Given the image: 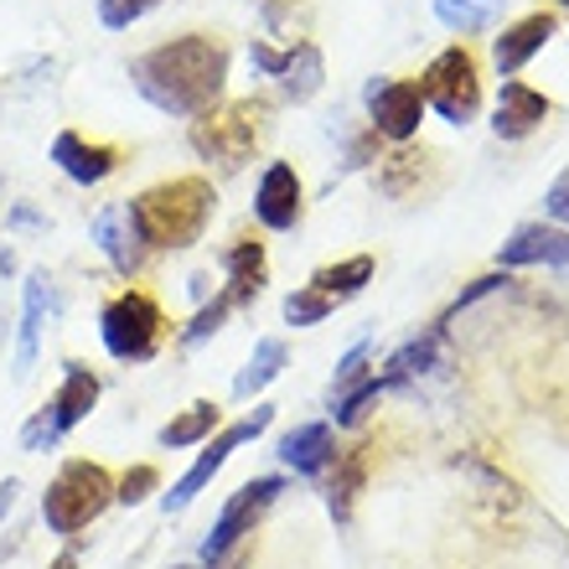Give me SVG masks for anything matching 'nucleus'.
Masks as SVG:
<instances>
[{
    "mask_svg": "<svg viewBox=\"0 0 569 569\" xmlns=\"http://www.w3.org/2000/svg\"><path fill=\"white\" fill-rule=\"evenodd\" d=\"M497 264H508V270H523V264H569V233L549 223H523L497 249Z\"/></svg>",
    "mask_w": 569,
    "mask_h": 569,
    "instance_id": "13",
    "label": "nucleus"
},
{
    "mask_svg": "<svg viewBox=\"0 0 569 569\" xmlns=\"http://www.w3.org/2000/svg\"><path fill=\"white\" fill-rule=\"evenodd\" d=\"M543 208H549V218H559V223H569V171L549 187V197H543Z\"/></svg>",
    "mask_w": 569,
    "mask_h": 569,
    "instance_id": "35",
    "label": "nucleus"
},
{
    "mask_svg": "<svg viewBox=\"0 0 569 569\" xmlns=\"http://www.w3.org/2000/svg\"><path fill=\"white\" fill-rule=\"evenodd\" d=\"M114 502V477L93 461H68L42 497V518L52 533H78Z\"/></svg>",
    "mask_w": 569,
    "mask_h": 569,
    "instance_id": "3",
    "label": "nucleus"
},
{
    "mask_svg": "<svg viewBox=\"0 0 569 569\" xmlns=\"http://www.w3.org/2000/svg\"><path fill=\"white\" fill-rule=\"evenodd\" d=\"M543 120H549V99H543L539 89L518 83V78H508L502 93H497V114H492L497 140H523V136H533Z\"/></svg>",
    "mask_w": 569,
    "mask_h": 569,
    "instance_id": "12",
    "label": "nucleus"
},
{
    "mask_svg": "<svg viewBox=\"0 0 569 569\" xmlns=\"http://www.w3.org/2000/svg\"><path fill=\"white\" fill-rule=\"evenodd\" d=\"M161 0H99V21H104L109 31H124V27H136L146 11H156Z\"/></svg>",
    "mask_w": 569,
    "mask_h": 569,
    "instance_id": "29",
    "label": "nucleus"
},
{
    "mask_svg": "<svg viewBox=\"0 0 569 569\" xmlns=\"http://www.w3.org/2000/svg\"><path fill=\"white\" fill-rule=\"evenodd\" d=\"M559 6H565V11H569V0H559Z\"/></svg>",
    "mask_w": 569,
    "mask_h": 569,
    "instance_id": "38",
    "label": "nucleus"
},
{
    "mask_svg": "<svg viewBox=\"0 0 569 569\" xmlns=\"http://www.w3.org/2000/svg\"><path fill=\"white\" fill-rule=\"evenodd\" d=\"M130 212H136L146 249H192L212 218V181L202 177L161 181V187L140 192L130 202Z\"/></svg>",
    "mask_w": 569,
    "mask_h": 569,
    "instance_id": "2",
    "label": "nucleus"
},
{
    "mask_svg": "<svg viewBox=\"0 0 569 569\" xmlns=\"http://www.w3.org/2000/svg\"><path fill=\"white\" fill-rule=\"evenodd\" d=\"M420 93H425V109H435L446 124H471L481 109L477 58H471L466 47H446V52L425 68Z\"/></svg>",
    "mask_w": 569,
    "mask_h": 569,
    "instance_id": "4",
    "label": "nucleus"
},
{
    "mask_svg": "<svg viewBox=\"0 0 569 569\" xmlns=\"http://www.w3.org/2000/svg\"><path fill=\"white\" fill-rule=\"evenodd\" d=\"M502 284H512L508 274H487V280H477V284H471V290H466V296H461V300H456V306H450V311H446V321H456V316H461L466 306H471V300L492 296V290H502ZM446 321H440V327H446Z\"/></svg>",
    "mask_w": 569,
    "mask_h": 569,
    "instance_id": "34",
    "label": "nucleus"
},
{
    "mask_svg": "<svg viewBox=\"0 0 569 569\" xmlns=\"http://www.w3.org/2000/svg\"><path fill=\"white\" fill-rule=\"evenodd\" d=\"M280 461L296 471V477H321L331 461H337V440H331V425H296V430L280 440Z\"/></svg>",
    "mask_w": 569,
    "mask_h": 569,
    "instance_id": "16",
    "label": "nucleus"
},
{
    "mask_svg": "<svg viewBox=\"0 0 569 569\" xmlns=\"http://www.w3.org/2000/svg\"><path fill=\"white\" fill-rule=\"evenodd\" d=\"M254 212H259V223L274 228V233H290V228L300 223V177H296V166L274 161L270 171L259 177Z\"/></svg>",
    "mask_w": 569,
    "mask_h": 569,
    "instance_id": "10",
    "label": "nucleus"
},
{
    "mask_svg": "<svg viewBox=\"0 0 569 569\" xmlns=\"http://www.w3.org/2000/svg\"><path fill=\"white\" fill-rule=\"evenodd\" d=\"M368 280H373V259L358 254V259H342V264H327V270H316L311 290H321L327 300H347V296H358Z\"/></svg>",
    "mask_w": 569,
    "mask_h": 569,
    "instance_id": "21",
    "label": "nucleus"
},
{
    "mask_svg": "<svg viewBox=\"0 0 569 569\" xmlns=\"http://www.w3.org/2000/svg\"><path fill=\"white\" fill-rule=\"evenodd\" d=\"M52 161H58L62 171L78 181V187H99L104 177H114L120 156H114L109 146H93V140L73 136V130H62V136L52 140Z\"/></svg>",
    "mask_w": 569,
    "mask_h": 569,
    "instance_id": "15",
    "label": "nucleus"
},
{
    "mask_svg": "<svg viewBox=\"0 0 569 569\" xmlns=\"http://www.w3.org/2000/svg\"><path fill=\"white\" fill-rule=\"evenodd\" d=\"M62 440V430H58V420H52V409H37L27 420V430H21V450H52Z\"/></svg>",
    "mask_w": 569,
    "mask_h": 569,
    "instance_id": "31",
    "label": "nucleus"
},
{
    "mask_svg": "<svg viewBox=\"0 0 569 569\" xmlns=\"http://www.w3.org/2000/svg\"><path fill=\"white\" fill-rule=\"evenodd\" d=\"M42 311H47V274H27V300H21V342H16V378L31 373L37 362V337H42Z\"/></svg>",
    "mask_w": 569,
    "mask_h": 569,
    "instance_id": "19",
    "label": "nucleus"
},
{
    "mask_svg": "<svg viewBox=\"0 0 569 569\" xmlns=\"http://www.w3.org/2000/svg\"><path fill=\"white\" fill-rule=\"evenodd\" d=\"M52 569H78V559L73 555H58V565H52Z\"/></svg>",
    "mask_w": 569,
    "mask_h": 569,
    "instance_id": "37",
    "label": "nucleus"
},
{
    "mask_svg": "<svg viewBox=\"0 0 569 569\" xmlns=\"http://www.w3.org/2000/svg\"><path fill=\"white\" fill-rule=\"evenodd\" d=\"M93 399H99V378L83 368V362H68V373H62V389L47 399V409H52V420H58V430L68 435L78 420H89Z\"/></svg>",
    "mask_w": 569,
    "mask_h": 569,
    "instance_id": "17",
    "label": "nucleus"
},
{
    "mask_svg": "<svg viewBox=\"0 0 569 569\" xmlns=\"http://www.w3.org/2000/svg\"><path fill=\"white\" fill-rule=\"evenodd\" d=\"M435 331H425V337H409L405 347H399V352H393L389 358V373H383V383H409V378H420V373H430L435 368Z\"/></svg>",
    "mask_w": 569,
    "mask_h": 569,
    "instance_id": "23",
    "label": "nucleus"
},
{
    "mask_svg": "<svg viewBox=\"0 0 569 569\" xmlns=\"http://www.w3.org/2000/svg\"><path fill=\"white\" fill-rule=\"evenodd\" d=\"M16 492H21V487H16V481H6V487H0V518H6V512L16 508Z\"/></svg>",
    "mask_w": 569,
    "mask_h": 569,
    "instance_id": "36",
    "label": "nucleus"
},
{
    "mask_svg": "<svg viewBox=\"0 0 569 569\" xmlns=\"http://www.w3.org/2000/svg\"><path fill=\"white\" fill-rule=\"evenodd\" d=\"M331 306H337V300H327L321 290L306 284V290H296V296H284V321H290V327H316V321H327L331 316Z\"/></svg>",
    "mask_w": 569,
    "mask_h": 569,
    "instance_id": "27",
    "label": "nucleus"
},
{
    "mask_svg": "<svg viewBox=\"0 0 569 569\" xmlns=\"http://www.w3.org/2000/svg\"><path fill=\"white\" fill-rule=\"evenodd\" d=\"M284 481L280 477H259V481H243L239 492H233V502H228L223 512H218V523H212V533L202 539V559L208 565H223L228 549L243 539V533H254V523L264 518V508H270L274 497H280Z\"/></svg>",
    "mask_w": 569,
    "mask_h": 569,
    "instance_id": "8",
    "label": "nucleus"
},
{
    "mask_svg": "<svg viewBox=\"0 0 569 569\" xmlns=\"http://www.w3.org/2000/svg\"><path fill=\"white\" fill-rule=\"evenodd\" d=\"M362 362H368V342H358L342 362H337V389H331V393H342V389H352L358 378H368V373H362Z\"/></svg>",
    "mask_w": 569,
    "mask_h": 569,
    "instance_id": "33",
    "label": "nucleus"
},
{
    "mask_svg": "<svg viewBox=\"0 0 569 569\" xmlns=\"http://www.w3.org/2000/svg\"><path fill=\"white\" fill-rule=\"evenodd\" d=\"M280 373H284V342H280V337H264V342L254 347V358L243 362V373L233 378V393H239V399H249V393L270 389Z\"/></svg>",
    "mask_w": 569,
    "mask_h": 569,
    "instance_id": "20",
    "label": "nucleus"
},
{
    "mask_svg": "<svg viewBox=\"0 0 569 569\" xmlns=\"http://www.w3.org/2000/svg\"><path fill=\"white\" fill-rule=\"evenodd\" d=\"M358 487H362V456H347L342 471H337V481H331V512H337V518H347Z\"/></svg>",
    "mask_w": 569,
    "mask_h": 569,
    "instance_id": "30",
    "label": "nucleus"
},
{
    "mask_svg": "<svg viewBox=\"0 0 569 569\" xmlns=\"http://www.w3.org/2000/svg\"><path fill=\"white\" fill-rule=\"evenodd\" d=\"M368 114H373V136L415 140V130H420V120H425L420 83H405V78H373V83H368Z\"/></svg>",
    "mask_w": 569,
    "mask_h": 569,
    "instance_id": "9",
    "label": "nucleus"
},
{
    "mask_svg": "<svg viewBox=\"0 0 569 569\" xmlns=\"http://www.w3.org/2000/svg\"><path fill=\"white\" fill-rule=\"evenodd\" d=\"M156 466H136V471H124L120 487H114V502H124V508H136V502H146L150 492H156Z\"/></svg>",
    "mask_w": 569,
    "mask_h": 569,
    "instance_id": "32",
    "label": "nucleus"
},
{
    "mask_svg": "<svg viewBox=\"0 0 569 569\" xmlns=\"http://www.w3.org/2000/svg\"><path fill=\"white\" fill-rule=\"evenodd\" d=\"M93 239H99V249H104L109 264H114L120 274H136L140 264H146V239H140L130 202L99 212V218H93Z\"/></svg>",
    "mask_w": 569,
    "mask_h": 569,
    "instance_id": "11",
    "label": "nucleus"
},
{
    "mask_svg": "<svg viewBox=\"0 0 569 569\" xmlns=\"http://www.w3.org/2000/svg\"><path fill=\"white\" fill-rule=\"evenodd\" d=\"M228 311H233V296H228V290H223V296L212 300V306H202V311H197V316H192V327L181 331V342H187V347H197V342H208L212 331L223 327V316H228Z\"/></svg>",
    "mask_w": 569,
    "mask_h": 569,
    "instance_id": "28",
    "label": "nucleus"
},
{
    "mask_svg": "<svg viewBox=\"0 0 569 569\" xmlns=\"http://www.w3.org/2000/svg\"><path fill=\"white\" fill-rule=\"evenodd\" d=\"M280 78H284V93H290V99H311V93L321 89V52H316L311 42H300L296 52L284 58Z\"/></svg>",
    "mask_w": 569,
    "mask_h": 569,
    "instance_id": "24",
    "label": "nucleus"
},
{
    "mask_svg": "<svg viewBox=\"0 0 569 569\" xmlns=\"http://www.w3.org/2000/svg\"><path fill=\"white\" fill-rule=\"evenodd\" d=\"M383 393H389V383H383L378 373L373 378H358L352 389L331 393V415H337V425H362V415H368V409H373Z\"/></svg>",
    "mask_w": 569,
    "mask_h": 569,
    "instance_id": "25",
    "label": "nucleus"
},
{
    "mask_svg": "<svg viewBox=\"0 0 569 569\" xmlns=\"http://www.w3.org/2000/svg\"><path fill=\"white\" fill-rule=\"evenodd\" d=\"M99 337H104L109 358L120 362H146L161 347V311L146 290H124L99 311Z\"/></svg>",
    "mask_w": 569,
    "mask_h": 569,
    "instance_id": "5",
    "label": "nucleus"
},
{
    "mask_svg": "<svg viewBox=\"0 0 569 569\" xmlns=\"http://www.w3.org/2000/svg\"><path fill=\"white\" fill-rule=\"evenodd\" d=\"M218 430V405H192L187 415H177V420L161 430V446L166 450H187V446H197V440H208V435Z\"/></svg>",
    "mask_w": 569,
    "mask_h": 569,
    "instance_id": "22",
    "label": "nucleus"
},
{
    "mask_svg": "<svg viewBox=\"0 0 569 569\" xmlns=\"http://www.w3.org/2000/svg\"><path fill=\"white\" fill-rule=\"evenodd\" d=\"M130 78L166 114H202L223 93L228 52L212 37H177V42L150 47L146 58L130 62Z\"/></svg>",
    "mask_w": 569,
    "mask_h": 569,
    "instance_id": "1",
    "label": "nucleus"
},
{
    "mask_svg": "<svg viewBox=\"0 0 569 569\" xmlns=\"http://www.w3.org/2000/svg\"><path fill=\"white\" fill-rule=\"evenodd\" d=\"M223 270H228V296H233V306H243V300H254L259 290H264V249L249 239L228 243L223 249Z\"/></svg>",
    "mask_w": 569,
    "mask_h": 569,
    "instance_id": "18",
    "label": "nucleus"
},
{
    "mask_svg": "<svg viewBox=\"0 0 569 569\" xmlns=\"http://www.w3.org/2000/svg\"><path fill=\"white\" fill-rule=\"evenodd\" d=\"M492 6L497 0H435V16H440L450 31H477V27H487Z\"/></svg>",
    "mask_w": 569,
    "mask_h": 569,
    "instance_id": "26",
    "label": "nucleus"
},
{
    "mask_svg": "<svg viewBox=\"0 0 569 569\" xmlns=\"http://www.w3.org/2000/svg\"><path fill=\"white\" fill-rule=\"evenodd\" d=\"M259 140V104L202 109L192 124V150L202 161H218L223 171H239Z\"/></svg>",
    "mask_w": 569,
    "mask_h": 569,
    "instance_id": "6",
    "label": "nucleus"
},
{
    "mask_svg": "<svg viewBox=\"0 0 569 569\" xmlns=\"http://www.w3.org/2000/svg\"><path fill=\"white\" fill-rule=\"evenodd\" d=\"M555 27H559V21H555L549 11L523 16V21H512V27L492 42V62H497V73L512 78L518 68H528V58H533V52H539V47L549 42V37H555Z\"/></svg>",
    "mask_w": 569,
    "mask_h": 569,
    "instance_id": "14",
    "label": "nucleus"
},
{
    "mask_svg": "<svg viewBox=\"0 0 569 569\" xmlns=\"http://www.w3.org/2000/svg\"><path fill=\"white\" fill-rule=\"evenodd\" d=\"M270 420H274V409H270V405H259L254 415H249V420L228 425V430L218 435V440H212V446H208V450H202V456H197V461H192V471H187V477H181L177 487H171V492L161 497V508H166V512L192 508V502H197V492H208V481L218 477V471H223V461H228V456H233V450H239L243 440H259V435L270 430Z\"/></svg>",
    "mask_w": 569,
    "mask_h": 569,
    "instance_id": "7",
    "label": "nucleus"
}]
</instances>
